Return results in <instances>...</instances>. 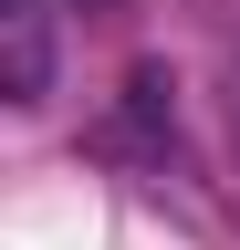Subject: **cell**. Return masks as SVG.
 <instances>
[{
  "label": "cell",
  "instance_id": "cell-1",
  "mask_svg": "<svg viewBox=\"0 0 240 250\" xmlns=\"http://www.w3.org/2000/svg\"><path fill=\"white\" fill-rule=\"evenodd\" d=\"M0 94L11 104L52 94V11L42 0H0Z\"/></svg>",
  "mask_w": 240,
  "mask_h": 250
}]
</instances>
